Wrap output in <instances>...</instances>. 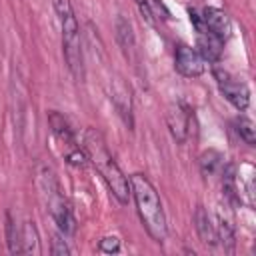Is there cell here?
<instances>
[{
  "label": "cell",
  "instance_id": "cell-10",
  "mask_svg": "<svg viewBox=\"0 0 256 256\" xmlns=\"http://www.w3.org/2000/svg\"><path fill=\"white\" fill-rule=\"evenodd\" d=\"M214 228H216L218 242L226 246L228 250H232L236 242V226H234V216H232V208L228 206V200L224 204H218Z\"/></svg>",
  "mask_w": 256,
  "mask_h": 256
},
{
  "label": "cell",
  "instance_id": "cell-2",
  "mask_svg": "<svg viewBox=\"0 0 256 256\" xmlns=\"http://www.w3.org/2000/svg\"><path fill=\"white\" fill-rule=\"evenodd\" d=\"M130 184V196L136 204V212L140 216V222L144 226V230L148 232V236L162 244L168 236V224H166V214H164V206L160 200V194L156 192L154 184L148 180V176L136 172L128 178Z\"/></svg>",
  "mask_w": 256,
  "mask_h": 256
},
{
  "label": "cell",
  "instance_id": "cell-9",
  "mask_svg": "<svg viewBox=\"0 0 256 256\" xmlns=\"http://www.w3.org/2000/svg\"><path fill=\"white\" fill-rule=\"evenodd\" d=\"M190 106L182 104V102H176L168 108L166 112V124H168V130L172 134V138L178 142V144H184L186 138H188V130H190Z\"/></svg>",
  "mask_w": 256,
  "mask_h": 256
},
{
  "label": "cell",
  "instance_id": "cell-16",
  "mask_svg": "<svg viewBox=\"0 0 256 256\" xmlns=\"http://www.w3.org/2000/svg\"><path fill=\"white\" fill-rule=\"evenodd\" d=\"M4 232H6V244H8V252L10 254H22V242H20V228H16V222L12 218L10 212H6V224H4Z\"/></svg>",
  "mask_w": 256,
  "mask_h": 256
},
{
  "label": "cell",
  "instance_id": "cell-13",
  "mask_svg": "<svg viewBox=\"0 0 256 256\" xmlns=\"http://www.w3.org/2000/svg\"><path fill=\"white\" fill-rule=\"evenodd\" d=\"M20 242H22V252L24 254H40L42 248H40V236H38V230L34 226V222H24L22 228H20Z\"/></svg>",
  "mask_w": 256,
  "mask_h": 256
},
{
  "label": "cell",
  "instance_id": "cell-17",
  "mask_svg": "<svg viewBox=\"0 0 256 256\" xmlns=\"http://www.w3.org/2000/svg\"><path fill=\"white\" fill-rule=\"evenodd\" d=\"M234 130L236 134L248 144V146H254L256 144V128H254V122L248 118V116H238L234 120Z\"/></svg>",
  "mask_w": 256,
  "mask_h": 256
},
{
  "label": "cell",
  "instance_id": "cell-12",
  "mask_svg": "<svg viewBox=\"0 0 256 256\" xmlns=\"http://www.w3.org/2000/svg\"><path fill=\"white\" fill-rule=\"evenodd\" d=\"M194 228H196L200 240L206 246H216L218 244L214 222H212V218H210V214H208V210L204 206H196V212H194Z\"/></svg>",
  "mask_w": 256,
  "mask_h": 256
},
{
  "label": "cell",
  "instance_id": "cell-7",
  "mask_svg": "<svg viewBox=\"0 0 256 256\" xmlns=\"http://www.w3.org/2000/svg\"><path fill=\"white\" fill-rule=\"evenodd\" d=\"M174 68L184 78H198L204 74L206 62L198 54L196 48L188 44H176L174 46Z\"/></svg>",
  "mask_w": 256,
  "mask_h": 256
},
{
  "label": "cell",
  "instance_id": "cell-6",
  "mask_svg": "<svg viewBox=\"0 0 256 256\" xmlns=\"http://www.w3.org/2000/svg\"><path fill=\"white\" fill-rule=\"evenodd\" d=\"M190 20L196 28V50L198 54L204 58V62L208 64H218L220 58H222V52H224V40H220L216 34H212L204 22H202V16L198 12H190Z\"/></svg>",
  "mask_w": 256,
  "mask_h": 256
},
{
  "label": "cell",
  "instance_id": "cell-19",
  "mask_svg": "<svg viewBox=\"0 0 256 256\" xmlns=\"http://www.w3.org/2000/svg\"><path fill=\"white\" fill-rule=\"evenodd\" d=\"M50 252H52L54 256H66V254H70V248L66 246V242H64V234H62V232L56 234V236L52 238V248H50Z\"/></svg>",
  "mask_w": 256,
  "mask_h": 256
},
{
  "label": "cell",
  "instance_id": "cell-11",
  "mask_svg": "<svg viewBox=\"0 0 256 256\" xmlns=\"http://www.w3.org/2000/svg\"><path fill=\"white\" fill-rule=\"evenodd\" d=\"M202 22H204V26L212 32V34H216L220 40H228L230 38V32H232V22H230V18H228V14L224 12V10H220V8H214V6H208V8H204L202 10Z\"/></svg>",
  "mask_w": 256,
  "mask_h": 256
},
{
  "label": "cell",
  "instance_id": "cell-14",
  "mask_svg": "<svg viewBox=\"0 0 256 256\" xmlns=\"http://www.w3.org/2000/svg\"><path fill=\"white\" fill-rule=\"evenodd\" d=\"M116 40H118L120 48L124 50V54L134 52V46H136L134 30H132L130 20H126L124 16H118V20H116Z\"/></svg>",
  "mask_w": 256,
  "mask_h": 256
},
{
  "label": "cell",
  "instance_id": "cell-15",
  "mask_svg": "<svg viewBox=\"0 0 256 256\" xmlns=\"http://www.w3.org/2000/svg\"><path fill=\"white\" fill-rule=\"evenodd\" d=\"M198 164H200V170H202L204 176H214V174H218L222 170L224 156L218 150H206V152L200 154Z\"/></svg>",
  "mask_w": 256,
  "mask_h": 256
},
{
  "label": "cell",
  "instance_id": "cell-8",
  "mask_svg": "<svg viewBox=\"0 0 256 256\" xmlns=\"http://www.w3.org/2000/svg\"><path fill=\"white\" fill-rule=\"evenodd\" d=\"M110 100H112L116 112L120 114L122 122L132 130L134 128V102H132L130 86L122 78L112 80V84H110Z\"/></svg>",
  "mask_w": 256,
  "mask_h": 256
},
{
  "label": "cell",
  "instance_id": "cell-4",
  "mask_svg": "<svg viewBox=\"0 0 256 256\" xmlns=\"http://www.w3.org/2000/svg\"><path fill=\"white\" fill-rule=\"evenodd\" d=\"M40 188H42V194L46 198L48 212H50L52 220L56 222L58 230L64 236H72L76 232V220H74V214L70 210L68 200L64 198V194L60 190V184H58V180H56V176H54V172L50 168H42V172H40Z\"/></svg>",
  "mask_w": 256,
  "mask_h": 256
},
{
  "label": "cell",
  "instance_id": "cell-5",
  "mask_svg": "<svg viewBox=\"0 0 256 256\" xmlns=\"http://www.w3.org/2000/svg\"><path fill=\"white\" fill-rule=\"evenodd\" d=\"M212 74H214V80H216V86L220 90V94L238 110V112H244L248 106H250V90L248 86L238 80L236 76H232L228 70L224 68H218L214 66L212 68Z\"/></svg>",
  "mask_w": 256,
  "mask_h": 256
},
{
  "label": "cell",
  "instance_id": "cell-20",
  "mask_svg": "<svg viewBox=\"0 0 256 256\" xmlns=\"http://www.w3.org/2000/svg\"><path fill=\"white\" fill-rule=\"evenodd\" d=\"M134 2L140 6V10H142V12L146 10V18H150V12H148V6H146V0H134Z\"/></svg>",
  "mask_w": 256,
  "mask_h": 256
},
{
  "label": "cell",
  "instance_id": "cell-18",
  "mask_svg": "<svg viewBox=\"0 0 256 256\" xmlns=\"http://www.w3.org/2000/svg\"><path fill=\"white\" fill-rule=\"evenodd\" d=\"M98 250L102 254H116L120 250V240L118 236H104L100 242H98Z\"/></svg>",
  "mask_w": 256,
  "mask_h": 256
},
{
  "label": "cell",
  "instance_id": "cell-1",
  "mask_svg": "<svg viewBox=\"0 0 256 256\" xmlns=\"http://www.w3.org/2000/svg\"><path fill=\"white\" fill-rule=\"evenodd\" d=\"M80 146L84 148L88 162L102 176V180L106 182L110 194L118 200V204H122V206L128 204V200H130L128 178L122 172V168L118 166V162L114 160V156L110 154V150H108V146L104 142V136L96 128H86Z\"/></svg>",
  "mask_w": 256,
  "mask_h": 256
},
{
  "label": "cell",
  "instance_id": "cell-3",
  "mask_svg": "<svg viewBox=\"0 0 256 256\" xmlns=\"http://www.w3.org/2000/svg\"><path fill=\"white\" fill-rule=\"evenodd\" d=\"M56 12L60 18V30H62V54L64 62L74 76V80H84V52H82V36L80 26L74 16V10L68 0L56 2Z\"/></svg>",
  "mask_w": 256,
  "mask_h": 256
}]
</instances>
